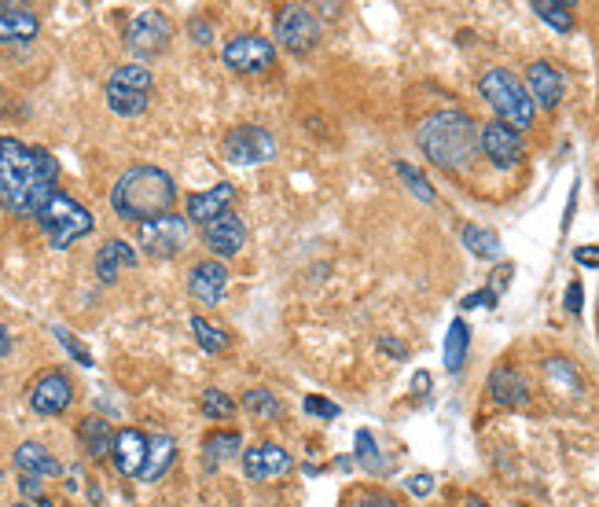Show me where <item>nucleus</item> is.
I'll use <instances>...</instances> for the list:
<instances>
[{
	"instance_id": "49",
	"label": "nucleus",
	"mask_w": 599,
	"mask_h": 507,
	"mask_svg": "<svg viewBox=\"0 0 599 507\" xmlns=\"http://www.w3.org/2000/svg\"><path fill=\"white\" fill-rule=\"evenodd\" d=\"M8 353H12V335H8V327L0 324V361H4Z\"/></svg>"
},
{
	"instance_id": "30",
	"label": "nucleus",
	"mask_w": 599,
	"mask_h": 507,
	"mask_svg": "<svg viewBox=\"0 0 599 507\" xmlns=\"http://www.w3.org/2000/svg\"><path fill=\"white\" fill-rule=\"evenodd\" d=\"M353 460L361 463L364 471H372V474H386V471H390V463L379 456V445H375L372 430H357V456H353Z\"/></svg>"
},
{
	"instance_id": "35",
	"label": "nucleus",
	"mask_w": 599,
	"mask_h": 507,
	"mask_svg": "<svg viewBox=\"0 0 599 507\" xmlns=\"http://www.w3.org/2000/svg\"><path fill=\"white\" fill-rule=\"evenodd\" d=\"M243 405L250 408V412H254V416H261V419H276L283 412L280 408V401H276V394H269V390H250L247 397H243Z\"/></svg>"
},
{
	"instance_id": "11",
	"label": "nucleus",
	"mask_w": 599,
	"mask_h": 507,
	"mask_svg": "<svg viewBox=\"0 0 599 507\" xmlns=\"http://www.w3.org/2000/svg\"><path fill=\"white\" fill-rule=\"evenodd\" d=\"M74 405V383H70L67 372H45L37 375V383L30 386V408L37 416H63L67 408Z\"/></svg>"
},
{
	"instance_id": "17",
	"label": "nucleus",
	"mask_w": 599,
	"mask_h": 507,
	"mask_svg": "<svg viewBox=\"0 0 599 507\" xmlns=\"http://www.w3.org/2000/svg\"><path fill=\"white\" fill-rule=\"evenodd\" d=\"M136 261H140V254H136L133 243H125V239H107L100 250H96V280L100 283H118V276L129 269H136Z\"/></svg>"
},
{
	"instance_id": "46",
	"label": "nucleus",
	"mask_w": 599,
	"mask_h": 507,
	"mask_svg": "<svg viewBox=\"0 0 599 507\" xmlns=\"http://www.w3.org/2000/svg\"><path fill=\"white\" fill-rule=\"evenodd\" d=\"M581 302H585V291H581V283H570V287H566V309H570V313H581Z\"/></svg>"
},
{
	"instance_id": "27",
	"label": "nucleus",
	"mask_w": 599,
	"mask_h": 507,
	"mask_svg": "<svg viewBox=\"0 0 599 507\" xmlns=\"http://www.w3.org/2000/svg\"><path fill=\"white\" fill-rule=\"evenodd\" d=\"M460 239H464V247L475 254V258L482 261H497L500 258V236L497 232H489V228L482 225H464V232H460Z\"/></svg>"
},
{
	"instance_id": "37",
	"label": "nucleus",
	"mask_w": 599,
	"mask_h": 507,
	"mask_svg": "<svg viewBox=\"0 0 599 507\" xmlns=\"http://www.w3.org/2000/svg\"><path fill=\"white\" fill-rule=\"evenodd\" d=\"M544 372L552 375L555 383L570 386V390H581V375H577V368L570 361H563V357H552V361H544Z\"/></svg>"
},
{
	"instance_id": "40",
	"label": "nucleus",
	"mask_w": 599,
	"mask_h": 507,
	"mask_svg": "<svg viewBox=\"0 0 599 507\" xmlns=\"http://www.w3.org/2000/svg\"><path fill=\"white\" fill-rule=\"evenodd\" d=\"M408 493H412V496H430V493H434V478H430V474H412V478H408Z\"/></svg>"
},
{
	"instance_id": "39",
	"label": "nucleus",
	"mask_w": 599,
	"mask_h": 507,
	"mask_svg": "<svg viewBox=\"0 0 599 507\" xmlns=\"http://www.w3.org/2000/svg\"><path fill=\"white\" fill-rule=\"evenodd\" d=\"M497 302H500V294H493L489 287H482V291L467 294V298H464L460 305H464V309H493Z\"/></svg>"
},
{
	"instance_id": "4",
	"label": "nucleus",
	"mask_w": 599,
	"mask_h": 507,
	"mask_svg": "<svg viewBox=\"0 0 599 507\" xmlns=\"http://www.w3.org/2000/svg\"><path fill=\"white\" fill-rule=\"evenodd\" d=\"M478 89H482L489 107L497 111V122H504L508 129H515V133H522V129H530L533 125L537 107H533L526 85H522L511 70H504V67L486 70L482 81H478Z\"/></svg>"
},
{
	"instance_id": "13",
	"label": "nucleus",
	"mask_w": 599,
	"mask_h": 507,
	"mask_svg": "<svg viewBox=\"0 0 599 507\" xmlns=\"http://www.w3.org/2000/svg\"><path fill=\"white\" fill-rule=\"evenodd\" d=\"M203 243L214 250L217 258H236L239 250L247 247V228H243V221L236 217V210H228V214L214 217V221H206Z\"/></svg>"
},
{
	"instance_id": "48",
	"label": "nucleus",
	"mask_w": 599,
	"mask_h": 507,
	"mask_svg": "<svg viewBox=\"0 0 599 507\" xmlns=\"http://www.w3.org/2000/svg\"><path fill=\"white\" fill-rule=\"evenodd\" d=\"M511 272H515V269H511V265H500V269L493 272V276H497V280H493V287H489V291H493V294L508 291V283H511Z\"/></svg>"
},
{
	"instance_id": "32",
	"label": "nucleus",
	"mask_w": 599,
	"mask_h": 507,
	"mask_svg": "<svg viewBox=\"0 0 599 507\" xmlns=\"http://www.w3.org/2000/svg\"><path fill=\"white\" fill-rule=\"evenodd\" d=\"M192 335H195V342H199L206 353H221L228 346L225 331H221V327H214L210 320H203V316H192Z\"/></svg>"
},
{
	"instance_id": "25",
	"label": "nucleus",
	"mask_w": 599,
	"mask_h": 507,
	"mask_svg": "<svg viewBox=\"0 0 599 507\" xmlns=\"http://www.w3.org/2000/svg\"><path fill=\"white\" fill-rule=\"evenodd\" d=\"M467 350H471V327L456 316L453 324H449V335H445V372L449 375L464 372Z\"/></svg>"
},
{
	"instance_id": "8",
	"label": "nucleus",
	"mask_w": 599,
	"mask_h": 507,
	"mask_svg": "<svg viewBox=\"0 0 599 507\" xmlns=\"http://www.w3.org/2000/svg\"><path fill=\"white\" fill-rule=\"evenodd\" d=\"M170 37H173L170 19L151 8V12H140L133 23H129V30H125V48H129L133 56L147 59V56H159V52H166Z\"/></svg>"
},
{
	"instance_id": "14",
	"label": "nucleus",
	"mask_w": 599,
	"mask_h": 507,
	"mask_svg": "<svg viewBox=\"0 0 599 507\" xmlns=\"http://www.w3.org/2000/svg\"><path fill=\"white\" fill-rule=\"evenodd\" d=\"M291 467H294V460L283 445H254V449L243 452V474H247L250 482H272V478H283Z\"/></svg>"
},
{
	"instance_id": "3",
	"label": "nucleus",
	"mask_w": 599,
	"mask_h": 507,
	"mask_svg": "<svg viewBox=\"0 0 599 507\" xmlns=\"http://www.w3.org/2000/svg\"><path fill=\"white\" fill-rule=\"evenodd\" d=\"M419 151L434 162V166L449 169H467L478 155V125L471 114L464 111H434L423 118L416 129Z\"/></svg>"
},
{
	"instance_id": "23",
	"label": "nucleus",
	"mask_w": 599,
	"mask_h": 507,
	"mask_svg": "<svg viewBox=\"0 0 599 507\" xmlns=\"http://www.w3.org/2000/svg\"><path fill=\"white\" fill-rule=\"evenodd\" d=\"M78 441L89 460H103V456H111L114 449V430L103 416H85L78 423Z\"/></svg>"
},
{
	"instance_id": "5",
	"label": "nucleus",
	"mask_w": 599,
	"mask_h": 507,
	"mask_svg": "<svg viewBox=\"0 0 599 507\" xmlns=\"http://www.w3.org/2000/svg\"><path fill=\"white\" fill-rule=\"evenodd\" d=\"M37 225H41V232L48 236V247L67 250L70 243L89 236L92 228H96V221H92V214L78 199H70L67 192L56 188V192L48 195V203L37 210Z\"/></svg>"
},
{
	"instance_id": "50",
	"label": "nucleus",
	"mask_w": 599,
	"mask_h": 507,
	"mask_svg": "<svg viewBox=\"0 0 599 507\" xmlns=\"http://www.w3.org/2000/svg\"><path fill=\"white\" fill-rule=\"evenodd\" d=\"M467 507H489L486 500H478V496H467Z\"/></svg>"
},
{
	"instance_id": "31",
	"label": "nucleus",
	"mask_w": 599,
	"mask_h": 507,
	"mask_svg": "<svg viewBox=\"0 0 599 507\" xmlns=\"http://www.w3.org/2000/svg\"><path fill=\"white\" fill-rule=\"evenodd\" d=\"M243 449V438H239L236 430H217V434H210L203 445V452L210 456V463L214 460H232L236 452Z\"/></svg>"
},
{
	"instance_id": "33",
	"label": "nucleus",
	"mask_w": 599,
	"mask_h": 507,
	"mask_svg": "<svg viewBox=\"0 0 599 507\" xmlns=\"http://www.w3.org/2000/svg\"><path fill=\"white\" fill-rule=\"evenodd\" d=\"M199 408H203L206 419H232V412H236V405H232V397L221 394V390H203V401H199Z\"/></svg>"
},
{
	"instance_id": "19",
	"label": "nucleus",
	"mask_w": 599,
	"mask_h": 507,
	"mask_svg": "<svg viewBox=\"0 0 599 507\" xmlns=\"http://www.w3.org/2000/svg\"><path fill=\"white\" fill-rule=\"evenodd\" d=\"M232 203H236V188L232 184H214L210 192L188 195V221L192 225H206V221L228 214Z\"/></svg>"
},
{
	"instance_id": "15",
	"label": "nucleus",
	"mask_w": 599,
	"mask_h": 507,
	"mask_svg": "<svg viewBox=\"0 0 599 507\" xmlns=\"http://www.w3.org/2000/svg\"><path fill=\"white\" fill-rule=\"evenodd\" d=\"M188 291H192L203 305L225 302L228 269L221 265V261H199V265H192V272H188Z\"/></svg>"
},
{
	"instance_id": "21",
	"label": "nucleus",
	"mask_w": 599,
	"mask_h": 507,
	"mask_svg": "<svg viewBox=\"0 0 599 507\" xmlns=\"http://www.w3.org/2000/svg\"><path fill=\"white\" fill-rule=\"evenodd\" d=\"M489 394L500 408H526L530 405V386L515 368H497L489 375Z\"/></svg>"
},
{
	"instance_id": "38",
	"label": "nucleus",
	"mask_w": 599,
	"mask_h": 507,
	"mask_svg": "<svg viewBox=\"0 0 599 507\" xmlns=\"http://www.w3.org/2000/svg\"><path fill=\"white\" fill-rule=\"evenodd\" d=\"M306 412L309 416H320V419H339L342 416L339 405H331V401H324V397H317V394L306 397Z\"/></svg>"
},
{
	"instance_id": "47",
	"label": "nucleus",
	"mask_w": 599,
	"mask_h": 507,
	"mask_svg": "<svg viewBox=\"0 0 599 507\" xmlns=\"http://www.w3.org/2000/svg\"><path fill=\"white\" fill-rule=\"evenodd\" d=\"M430 386H434V379H430V372H416L412 375V394L416 397H427Z\"/></svg>"
},
{
	"instance_id": "6",
	"label": "nucleus",
	"mask_w": 599,
	"mask_h": 507,
	"mask_svg": "<svg viewBox=\"0 0 599 507\" xmlns=\"http://www.w3.org/2000/svg\"><path fill=\"white\" fill-rule=\"evenodd\" d=\"M136 243L144 247L147 258H177L188 247V217L162 214L155 221L136 225Z\"/></svg>"
},
{
	"instance_id": "42",
	"label": "nucleus",
	"mask_w": 599,
	"mask_h": 507,
	"mask_svg": "<svg viewBox=\"0 0 599 507\" xmlns=\"http://www.w3.org/2000/svg\"><path fill=\"white\" fill-rule=\"evenodd\" d=\"M19 489H23L26 500H41V496H45V485H41V478H30V474H23V478H19Z\"/></svg>"
},
{
	"instance_id": "16",
	"label": "nucleus",
	"mask_w": 599,
	"mask_h": 507,
	"mask_svg": "<svg viewBox=\"0 0 599 507\" xmlns=\"http://www.w3.org/2000/svg\"><path fill=\"white\" fill-rule=\"evenodd\" d=\"M111 460L118 467V474L125 478H140L147 463V434H140L136 427H125L114 434V449H111Z\"/></svg>"
},
{
	"instance_id": "45",
	"label": "nucleus",
	"mask_w": 599,
	"mask_h": 507,
	"mask_svg": "<svg viewBox=\"0 0 599 507\" xmlns=\"http://www.w3.org/2000/svg\"><path fill=\"white\" fill-rule=\"evenodd\" d=\"M379 350H386L390 357H397V361H405V357H408V346H405V342H397V338H390V335L379 338Z\"/></svg>"
},
{
	"instance_id": "44",
	"label": "nucleus",
	"mask_w": 599,
	"mask_h": 507,
	"mask_svg": "<svg viewBox=\"0 0 599 507\" xmlns=\"http://www.w3.org/2000/svg\"><path fill=\"white\" fill-rule=\"evenodd\" d=\"M574 261L577 265H585V269H599V247H577Z\"/></svg>"
},
{
	"instance_id": "20",
	"label": "nucleus",
	"mask_w": 599,
	"mask_h": 507,
	"mask_svg": "<svg viewBox=\"0 0 599 507\" xmlns=\"http://www.w3.org/2000/svg\"><path fill=\"white\" fill-rule=\"evenodd\" d=\"M12 460H15V471L30 474V478H59V474H63V463H59L41 441H23V445L15 449Z\"/></svg>"
},
{
	"instance_id": "28",
	"label": "nucleus",
	"mask_w": 599,
	"mask_h": 507,
	"mask_svg": "<svg viewBox=\"0 0 599 507\" xmlns=\"http://www.w3.org/2000/svg\"><path fill=\"white\" fill-rule=\"evenodd\" d=\"M530 8L537 12L541 23H548L552 30H559V34H570V30H574V12H570V4H559V0H533Z\"/></svg>"
},
{
	"instance_id": "24",
	"label": "nucleus",
	"mask_w": 599,
	"mask_h": 507,
	"mask_svg": "<svg viewBox=\"0 0 599 507\" xmlns=\"http://www.w3.org/2000/svg\"><path fill=\"white\" fill-rule=\"evenodd\" d=\"M173 460H177V441H173L170 434L147 438V463H144V471H140V482H159V478H166Z\"/></svg>"
},
{
	"instance_id": "43",
	"label": "nucleus",
	"mask_w": 599,
	"mask_h": 507,
	"mask_svg": "<svg viewBox=\"0 0 599 507\" xmlns=\"http://www.w3.org/2000/svg\"><path fill=\"white\" fill-rule=\"evenodd\" d=\"M353 507H397V500L394 496H386V493H364Z\"/></svg>"
},
{
	"instance_id": "36",
	"label": "nucleus",
	"mask_w": 599,
	"mask_h": 507,
	"mask_svg": "<svg viewBox=\"0 0 599 507\" xmlns=\"http://www.w3.org/2000/svg\"><path fill=\"white\" fill-rule=\"evenodd\" d=\"M52 335H56L59 346H63V350H67L70 357H74V361L81 364V368H92V364H96V361H92V353L85 350V346H81L78 338L70 335V331H67V327H63V324H52Z\"/></svg>"
},
{
	"instance_id": "26",
	"label": "nucleus",
	"mask_w": 599,
	"mask_h": 507,
	"mask_svg": "<svg viewBox=\"0 0 599 507\" xmlns=\"http://www.w3.org/2000/svg\"><path fill=\"white\" fill-rule=\"evenodd\" d=\"M107 107H111L118 118H136V114L147 111L151 103V92H136V89H118V85H107Z\"/></svg>"
},
{
	"instance_id": "41",
	"label": "nucleus",
	"mask_w": 599,
	"mask_h": 507,
	"mask_svg": "<svg viewBox=\"0 0 599 507\" xmlns=\"http://www.w3.org/2000/svg\"><path fill=\"white\" fill-rule=\"evenodd\" d=\"M188 34H192L199 45H210V41H214V30H210L206 19H192V23H188Z\"/></svg>"
},
{
	"instance_id": "2",
	"label": "nucleus",
	"mask_w": 599,
	"mask_h": 507,
	"mask_svg": "<svg viewBox=\"0 0 599 507\" xmlns=\"http://www.w3.org/2000/svg\"><path fill=\"white\" fill-rule=\"evenodd\" d=\"M173 203H177V184L159 166H129L111 188V210L133 225L173 214Z\"/></svg>"
},
{
	"instance_id": "29",
	"label": "nucleus",
	"mask_w": 599,
	"mask_h": 507,
	"mask_svg": "<svg viewBox=\"0 0 599 507\" xmlns=\"http://www.w3.org/2000/svg\"><path fill=\"white\" fill-rule=\"evenodd\" d=\"M107 85H118V89H136V92H151L155 78H151V70L140 67V63H122V67L111 70Z\"/></svg>"
},
{
	"instance_id": "12",
	"label": "nucleus",
	"mask_w": 599,
	"mask_h": 507,
	"mask_svg": "<svg viewBox=\"0 0 599 507\" xmlns=\"http://www.w3.org/2000/svg\"><path fill=\"white\" fill-rule=\"evenodd\" d=\"M478 151L497 169H515L522 162V136L504 122L478 125Z\"/></svg>"
},
{
	"instance_id": "52",
	"label": "nucleus",
	"mask_w": 599,
	"mask_h": 507,
	"mask_svg": "<svg viewBox=\"0 0 599 507\" xmlns=\"http://www.w3.org/2000/svg\"><path fill=\"white\" fill-rule=\"evenodd\" d=\"M8 8H12V4H4V0H0V15H4V12H8Z\"/></svg>"
},
{
	"instance_id": "10",
	"label": "nucleus",
	"mask_w": 599,
	"mask_h": 507,
	"mask_svg": "<svg viewBox=\"0 0 599 507\" xmlns=\"http://www.w3.org/2000/svg\"><path fill=\"white\" fill-rule=\"evenodd\" d=\"M228 70H236V74H258V70H269L276 63V48L272 41L258 34H243V37H232L221 52Z\"/></svg>"
},
{
	"instance_id": "51",
	"label": "nucleus",
	"mask_w": 599,
	"mask_h": 507,
	"mask_svg": "<svg viewBox=\"0 0 599 507\" xmlns=\"http://www.w3.org/2000/svg\"><path fill=\"white\" fill-rule=\"evenodd\" d=\"M37 507H52V500H48V496H41V500H37Z\"/></svg>"
},
{
	"instance_id": "9",
	"label": "nucleus",
	"mask_w": 599,
	"mask_h": 507,
	"mask_svg": "<svg viewBox=\"0 0 599 507\" xmlns=\"http://www.w3.org/2000/svg\"><path fill=\"white\" fill-rule=\"evenodd\" d=\"M276 41H280L287 52H309V48L320 41V23L317 15L309 12V8H302V4H287V8H280V15H276Z\"/></svg>"
},
{
	"instance_id": "34",
	"label": "nucleus",
	"mask_w": 599,
	"mask_h": 507,
	"mask_svg": "<svg viewBox=\"0 0 599 507\" xmlns=\"http://www.w3.org/2000/svg\"><path fill=\"white\" fill-rule=\"evenodd\" d=\"M397 177H401V181L412 188V195H416V199H423V203H434V199H438V195H434V188H430V181L423 177V173H419L416 166H408V162H397Z\"/></svg>"
},
{
	"instance_id": "18",
	"label": "nucleus",
	"mask_w": 599,
	"mask_h": 507,
	"mask_svg": "<svg viewBox=\"0 0 599 507\" xmlns=\"http://www.w3.org/2000/svg\"><path fill=\"white\" fill-rule=\"evenodd\" d=\"M530 100L533 107H541V111H555L559 100H563V74L548 63V59H537L530 63Z\"/></svg>"
},
{
	"instance_id": "22",
	"label": "nucleus",
	"mask_w": 599,
	"mask_h": 507,
	"mask_svg": "<svg viewBox=\"0 0 599 507\" xmlns=\"http://www.w3.org/2000/svg\"><path fill=\"white\" fill-rule=\"evenodd\" d=\"M41 34V19L30 8H8L0 15V45H26Z\"/></svg>"
},
{
	"instance_id": "53",
	"label": "nucleus",
	"mask_w": 599,
	"mask_h": 507,
	"mask_svg": "<svg viewBox=\"0 0 599 507\" xmlns=\"http://www.w3.org/2000/svg\"><path fill=\"white\" fill-rule=\"evenodd\" d=\"M12 507H30V504H23V500H19V504H12Z\"/></svg>"
},
{
	"instance_id": "7",
	"label": "nucleus",
	"mask_w": 599,
	"mask_h": 507,
	"mask_svg": "<svg viewBox=\"0 0 599 507\" xmlns=\"http://www.w3.org/2000/svg\"><path fill=\"white\" fill-rule=\"evenodd\" d=\"M221 151H225V158L232 166H254V162L276 158V140H272V133L261 129V125H236V129L225 136Z\"/></svg>"
},
{
	"instance_id": "1",
	"label": "nucleus",
	"mask_w": 599,
	"mask_h": 507,
	"mask_svg": "<svg viewBox=\"0 0 599 507\" xmlns=\"http://www.w3.org/2000/svg\"><path fill=\"white\" fill-rule=\"evenodd\" d=\"M59 162L45 147H30L15 136H0V210L12 217H37L56 192Z\"/></svg>"
}]
</instances>
